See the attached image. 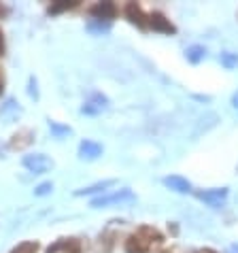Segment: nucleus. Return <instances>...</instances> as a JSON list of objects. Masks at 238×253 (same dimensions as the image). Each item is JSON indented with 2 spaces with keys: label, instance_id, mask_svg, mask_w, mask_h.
<instances>
[{
  "label": "nucleus",
  "instance_id": "obj_1",
  "mask_svg": "<svg viewBox=\"0 0 238 253\" xmlns=\"http://www.w3.org/2000/svg\"><path fill=\"white\" fill-rule=\"evenodd\" d=\"M162 234L151 228V226H143L138 232H134L132 236H128V241H125V253H149L153 247H158V245H162Z\"/></svg>",
  "mask_w": 238,
  "mask_h": 253
},
{
  "label": "nucleus",
  "instance_id": "obj_2",
  "mask_svg": "<svg viewBox=\"0 0 238 253\" xmlns=\"http://www.w3.org/2000/svg\"><path fill=\"white\" fill-rule=\"evenodd\" d=\"M136 196L134 192H132L130 187H123V189H115V192H111V194H102V196H98V198L92 200V207L94 209H104V207H113V205H125V202H132Z\"/></svg>",
  "mask_w": 238,
  "mask_h": 253
},
{
  "label": "nucleus",
  "instance_id": "obj_3",
  "mask_svg": "<svg viewBox=\"0 0 238 253\" xmlns=\"http://www.w3.org/2000/svg\"><path fill=\"white\" fill-rule=\"evenodd\" d=\"M228 187H213V189H202V192H196V196L204 202V205L213 207V209H219L226 205L228 200Z\"/></svg>",
  "mask_w": 238,
  "mask_h": 253
},
{
  "label": "nucleus",
  "instance_id": "obj_4",
  "mask_svg": "<svg viewBox=\"0 0 238 253\" xmlns=\"http://www.w3.org/2000/svg\"><path fill=\"white\" fill-rule=\"evenodd\" d=\"M24 168H28L32 174H43L53 168V160H49L45 153H30L24 158Z\"/></svg>",
  "mask_w": 238,
  "mask_h": 253
},
{
  "label": "nucleus",
  "instance_id": "obj_5",
  "mask_svg": "<svg viewBox=\"0 0 238 253\" xmlns=\"http://www.w3.org/2000/svg\"><path fill=\"white\" fill-rule=\"evenodd\" d=\"M107 109H109V98L104 94H100V92H94L85 102H83L81 113L83 115H100Z\"/></svg>",
  "mask_w": 238,
  "mask_h": 253
},
{
  "label": "nucleus",
  "instance_id": "obj_6",
  "mask_svg": "<svg viewBox=\"0 0 238 253\" xmlns=\"http://www.w3.org/2000/svg\"><path fill=\"white\" fill-rule=\"evenodd\" d=\"M89 15H92L96 22H111L115 15H117V6L113 2H98L89 9Z\"/></svg>",
  "mask_w": 238,
  "mask_h": 253
},
{
  "label": "nucleus",
  "instance_id": "obj_7",
  "mask_svg": "<svg viewBox=\"0 0 238 253\" xmlns=\"http://www.w3.org/2000/svg\"><path fill=\"white\" fill-rule=\"evenodd\" d=\"M147 24H149L156 32H164V34H174L177 32V28L172 26L170 19H166L164 13H151V15L147 17Z\"/></svg>",
  "mask_w": 238,
  "mask_h": 253
},
{
  "label": "nucleus",
  "instance_id": "obj_8",
  "mask_svg": "<svg viewBox=\"0 0 238 253\" xmlns=\"http://www.w3.org/2000/svg\"><path fill=\"white\" fill-rule=\"evenodd\" d=\"M47 253H81V243L77 238H62L47 249Z\"/></svg>",
  "mask_w": 238,
  "mask_h": 253
},
{
  "label": "nucleus",
  "instance_id": "obj_9",
  "mask_svg": "<svg viewBox=\"0 0 238 253\" xmlns=\"http://www.w3.org/2000/svg\"><path fill=\"white\" fill-rule=\"evenodd\" d=\"M79 156L83 160H96V158H100L102 156V145L100 143H96V140H81V145H79Z\"/></svg>",
  "mask_w": 238,
  "mask_h": 253
},
{
  "label": "nucleus",
  "instance_id": "obj_10",
  "mask_svg": "<svg viewBox=\"0 0 238 253\" xmlns=\"http://www.w3.org/2000/svg\"><path fill=\"white\" fill-rule=\"evenodd\" d=\"M162 183L166 187H170L172 192H179V194H190L192 192V183L187 181L185 177H179V174H170V177H164Z\"/></svg>",
  "mask_w": 238,
  "mask_h": 253
},
{
  "label": "nucleus",
  "instance_id": "obj_11",
  "mask_svg": "<svg viewBox=\"0 0 238 253\" xmlns=\"http://www.w3.org/2000/svg\"><path fill=\"white\" fill-rule=\"evenodd\" d=\"M125 17H128L130 22L134 26H138V28H147V26H149V24H147V15H145L143 9L136 2H130L128 6H125Z\"/></svg>",
  "mask_w": 238,
  "mask_h": 253
},
{
  "label": "nucleus",
  "instance_id": "obj_12",
  "mask_svg": "<svg viewBox=\"0 0 238 253\" xmlns=\"http://www.w3.org/2000/svg\"><path fill=\"white\" fill-rule=\"evenodd\" d=\"M115 185V179H107V181H98V183L89 185V187H81L77 189L75 196H89V194H98V192H107L109 187Z\"/></svg>",
  "mask_w": 238,
  "mask_h": 253
},
{
  "label": "nucleus",
  "instance_id": "obj_13",
  "mask_svg": "<svg viewBox=\"0 0 238 253\" xmlns=\"http://www.w3.org/2000/svg\"><path fill=\"white\" fill-rule=\"evenodd\" d=\"M185 58L187 62H192V64H198V62H202L206 58V47L202 45H192L185 49Z\"/></svg>",
  "mask_w": 238,
  "mask_h": 253
},
{
  "label": "nucleus",
  "instance_id": "obj_14",
  "mask_svg": "<svg viewBox=\"0 0 238 253\" xmlns=\"http://www.w3.org/2000/svg\"><path fill=\"white\" fill-rule=\"evenodd\" d=\"M32 138H34V134L30 130H22V132H17V134L13 136L11 147H13V149H24V147H28L32 143Z\"/></svg>",
  "mask_w": 238,
  "mask_h": 253
},
{
  "label": "nucleus",
  "instance_id": "obj_15",
  "mask_svg": "<svg viewBox=\"0 0 238 253\" xmlns=\"http://www.w3.org/2000/svg\"><path fill=\"white\" fill-rule=\"evenodd\" d=\"M37 251H39V243H34V241H28V243L17 245V247L13 249L11 253H37Z\"/></svg>",
  "mask_w": 238,
  "mask_h": 253
},
{
  "label": "nucleus",
  "instance_id": "obj_16",
  "mask_svg": "<svg viewBox=\"0 0 238 253\" xmlns=\"http://www.w3.org/2000/svg\"><path fill=\"white\" fill-rule=\"evenodd\" d=\"M77 2H66V0H60V2H53L49 6V13H62V11H71L75 9Z\"/></svg>",
  "mask_w": 238,
  "mask_h": 253
},
{
  "label": "nucleus",
  "instance_id": "obj_17",
  "mask_svg": "<svg viewBox=\"0 0 238 253\" xmlns=\"http://www.w3.org/2000/svg\"><path fill=\"white\" fill-rule=\"evenodd\" d=\"M219 62H221V64L226 66V68H234V66L238 64V55L226 51V53H221V55H219Z\"/></svg>",
  "mask_w": 238,
  "mask_h": 253
},
{
  "label": "nucleus",
  "instance_id": "obj_18",
  "mask_svg": "<svg viewBox=\"0 0 238 253\" xmlns=\"http://www.w3.org/2000/svg\"><path fill=\"white\" fill-rule=\"evenodd\" d=\"M53 192V183L51 181H47V183H40L37 189H34V194L37 196H47V194H51Z\"/></svg>",
  "mask_w": 238,
  "mask_h": 253
},
{
  "label": "nucleus",
  "instance_id": "obj_19",
  "mask_svg": "<svg viewBox=\"0 0 238 253\" xmlns=\"http://www.w3.org/2000/svg\"><path fill=\"white\" fill-rule=\"evenodd\" d=\"M49 128H51L58 136H62V134H71V128H68V126H60V124H55V122H49Z\"/></svg>",
  "mask_w": 238,
  "mask_h": 253
},
{
  "label": "nucleus",
  "instance_id": "obj_20",
  "mask_svg": "<svg viewBox=\"0 0 238 253\" xmlns=\"http://www.w3.org/2000/svg\"><path fill=\"white\" fill-rule=\"evenodd\" d=\"M109 24L107 22H92V24H89V30H92V32H109Z\"/></svg>",
  "mask_w": 238,
  "mask_h": 253
},
{
  "label": "nucleus",
  "instance_id": "obj_21",
  "mask_svg": "<svg viewBox=\"0 0 238 253\" xmlns=\"http://www.w3.org/2000/svg\"><path fill=\"white\" fill-rule=\"evenodd\" d=\"M4 53V34H2V30H0V55Z\"/></svg>",
  "mask_w": 238,
  "mask_h": 253
},
{
  "label": "nucleus",
  "instance_id": "obj_22",
  "mask_svg": "<svg viewBox=\"0 0 238 253\" xmlns=\"http://www.w3.org/2000/svg\"><path fill=\"white\" fill-rule=\"evenodd\" d=\"M232 107H234V109H238V89L232 94Z\"/></svg>",
  "mask_w": 238,
  "mask_h": 253
},
{
  "label": "nucleus",
  "instance_id": "obj_23",
  "mask_svg": "<svg viewBox=\"0 0 238 253\" xmlns=\"http://www.w3.org/2000/svg\"><path fill=\"white\" fill-rule=\"evenodd\" d=\"M4 92V81H2V75H0V94Z\"/></svg>",
  "mask_w": 238,
  "mask_h": 253
},
{
  "label": "nucleus",
  "instance_id": "obj_24",
  "mask_svg": "<svg viewBox=\"0 0 238 253\" xmlns=\"http://www.w3.org/2000/svg\"><path fill=\"white\" fill-rule=\"evenodd\" d=\"M164 253H183V251H181V249H166Z\"/></svg>",
  "mask_w": 238,
  "mask_h": 253
},
{
  "label": "nucleus",
  "instance_id": "obj_25",
  "mask_svg": "<svg viewBox=\"0 0 238 253\" xmlns=\"http://www.w3.org/2000/svg\"><path fill=\"white\" fill-rule=\"evenodd\" d=\"M198 253H215L213 249H202V251H198Z\"/></svg>",
  "mask_w": 238,
  "mask_h": 253
},
{
  "label": "nucleus",
  "instance_id": "obj_26",
  "mask_svg": "<svg viewBox=\"0 0 238 253\" xmlns=\"http://www.w3.org/2000/svg\"><path fill=\"white\" fill-rule=\"evenodd\" d=\"M4 13H6V9L4 6H0V15H4Z\"/></svg>",
  "mask_w": 238,
  "mask_h": 253
}]
</instances>
